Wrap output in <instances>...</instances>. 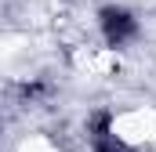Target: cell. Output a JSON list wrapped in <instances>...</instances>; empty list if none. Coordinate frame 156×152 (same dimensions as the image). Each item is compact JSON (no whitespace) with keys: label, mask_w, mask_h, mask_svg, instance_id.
I'll list each match as a JSON object with an SVG mask.
<instances>
[{"label":"cell","mask_w":156,"mask_h":152,"mask_svg":"<svg viewBox=\"0 0 156 152\" xmlns=\"http://www.w3.org/2000/svg\"><path fill=\"white\" fill-rule=\"evenodd\" d=\"M87 141H91V152H134L116 134L113 109H94V112L87 116Z\"/></svg>","instance_id":"7a4b0ae2"},{"label":"cell","mask_w":156,"mask_h":152,"mask_svg":"<svg viewBox=\"0 0 156 152\" xmlns=\"http://www.w3.org/2000/svg\"><path fill=\"white\" fill-rule=\"evenodd\" d=\"M98 29H102L105 47H113V51H123L127 43H134L138 33H142L138 18H134L127 7H116V4H109V7L98 11Z\"/></svg>","instance_id":"6da1fadb"}]
</instances>
